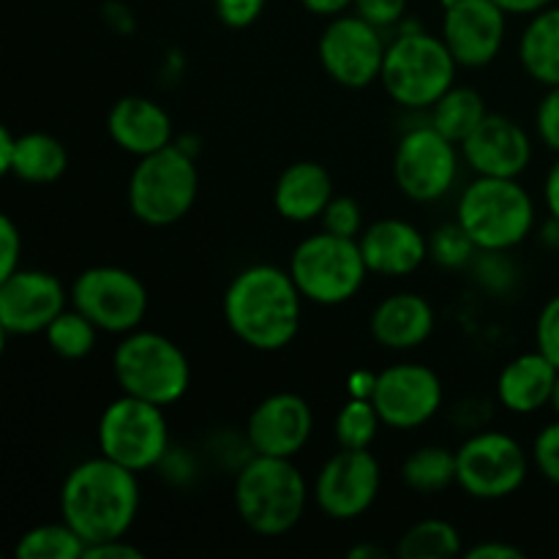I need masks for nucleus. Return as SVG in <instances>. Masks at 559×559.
Masks as SVG:
<instances>
[{"label":"nucleus","mask_w":559,"mask_h":559,"mask_svg":"<svg viewBox=\"0 0 559 559\" xmlns=\"http://www.w3.org/2000/svg\"><path fill=\"white\" fill-rule=\"evenodd\" d=\"M304 295L289 267L249 265L224 289L222 311L229 333L257 353H278L300 333Z\"/></svg>","instance_id":"f257e3e1"},{"label":"nucleus","mask_w":559,"mask_h":559,"mask_svg":"<svg viewBox=\"0 0 559 559\" xmlns=\"http://www.w3.org/2000/svg\"><path fill=\"white\" fill-rule=\"evenodd\" d=\"M140 513L136 473L107 456H93L69 469L60 486V519L85 540L126 538Z\"/></svg>","instance_id":"f03ea898"},{"label":"nucleus","mask_w":559,"mask_h":559,"mask_svg":"<svg viewBox=\"0 0 559 559\" xmlns=\"http://www.w3.org/2000/svg\"><path fill=\"white\" fill-rule=\"evenodd\" d=\"M309 497L306 475L293 459L251 453L249 462L235 475V511L240 522L262 538L293 533L306 516Z\"/></svg>","instance_id":"7ed1b4c3"},{"label":"nucleus","mask_w":559,"mask_h":559,"mask_svg":"<svg viewBox=\"0 0 559 559\" xmlns=\"http://www.w3.org/2000/svg\"><path fill=\"white\" fill-rule=\"evenodd\" d=\"M459 63L442 36L404 27L388 44L380 85L404 109H431L453 85Z\"/></svg>","instance_id":"20e7f679"},{"label":"nucleus","mask_w":559,"mask_h":559,"mask_svg":"<svg viewBox=\"0 0 559 559\" xmlns=\"http://www.w3.org/2000/svg\"><path fill=\"white\" fill-rule=\"evenodd\" d=\"M456 222L478 249L511 251L533 235L535 202L519 178L475 175L459 197Z\"/></svg>","instance_id":"39448f33"},{"label":"nucleus","mask_w":559,"mask_h":559,"mask_svg":"<svg viewBox=\"0 0 559 559\" xmlns=\"http://www.w3.org/2000/svg\"><path fill=\"white\" fill-rule=\"evenodd\" d=\"M112 374L120 391L142 402L173 407L191 385V366L183 349L156 331H131L120 336L112 353Z\"/></svg>","instance_id":"423d86ee"},{"label":"nucleus","mask_w":559,"mask_h":559,"mask_svg":"<svg viewBox=\"0 0 559 559\" xmlns=\"http://www.w3.org/2000/svg\"><path fill=\"white\" fill-rule=\"evenodd\" d=\"M200 194V173L183 145L136 158L129 178V207L147 227H173L189 216Z\"/></svg>","instance_id":"0eeeda50"},{"label":"nucleus","mask_w":559,"mask_h":559,"mask_svg":"<svg viewBox=\"0 0 559 559\" xmlns=\"http://www.w3.org/2000/svg\"><path fill=\"white\" fill-rule=\"evenodd\" d=\"M287 267L306 304L328 309L349 304L369 276L358 238H342L328 229L300 240Z\"/></svg>","instance_id":"6e6552de"},{"label":"nucleus","mask_w":559,"mask_h":559,"mask_svg":"<svg viewBox=\"0 0 559 559\" xmlns=\"http://www.w3.org/2000/svg\"><path fill=\"white\" fill-rule=\"evenodd\" d=\"M96 442L102 456L123 464L136 475L158 467L173 451L164 407L142 402L129 393L104 407L96 426Z\"/></svg>","instance_id":"1a4fd4ad"},{"label":"nucleus","mask_w":559,"mask_h":559,"mask_svg":"<svg viewBox=\"0 0 559 559\" xmlns=\"http://www.w3.org/2000/svg\"><path fill=\"white\" fill-rule=\"evenodd\" d=\"M527 451L506 431L480 429L456 448V484L473 500H506L527 484Z\"/></svg>","instance_id":"9d476101"},{"label":"nucleus","mask_w":559,"mask_h":559,"mask_svg":"<svg viewBox=\"0 0 559 559\" xmlns=\"http://www.w3.org/2000/svg\"><path fill=\"white\" fill-rule=\"evenodd\" d=\"M462 147L431 123L409 129L393 151V180L407 200L429 205L453 191L462 164Z\"/></svg>","instance_id":"9b49d317"},{"label":"nucleus","mask_w":559,"mask_h":559,"mask_svg":"<svg viewBox=\"0 0 559 559\" xmlns=\"http://www.w3.org/2000/svg\"><path fill=\"white\" fill-rule=\"evenodd\" d=\"M71 306L80 309L102 333L126 336L147 314V287L131 271L118 265L85 267L69 287Z\"/></svg>","instance_id":"f8f14e48"},{"label":"nucleus","mask_w":559,"mask_h":559,"mask_svg":"<svg viewBox=\"0 0 559 559\" xmlns=\"http://www.w3.org/2000/svg\"><path fill=\"white\" fill-rule=\"evenodd\" d=\"M382 489V469L369 448H338L317 473L311 500L331 522L366 516Z\"/></svg>","instance_id":"ddd939ff"},{"label":"nucleus","mask_w":559,"mask_h":559,"mask_svg":"<svg viewBox=\"0 0 559 559\" xmlns=\"http://www.w3.org/2000/svg\"><path fill=\"white\" fill-rule=\"evenodd\" d=\"M385 49L380 27L360 14H338L328 20L325 31L320 33L317 58L336 85L364 91L371 82H380Z\"/></svg>","instance_id":"4468645a"},{"label":"nucleus","mask_w":559,"mask_h":559,"mask_svg":"<svg viewBox=\"0 0 559 559\" xmlns=\"http://www.w3.org/2000/svg\"><path fill=\"white\" fill-rule=\"evenodd\" d=\"M371 402L380 413L382 426L409 431L437 418L445 402V388L431 366L393 364L377 374Z\"/></svg>","instance_id":"2eb2a0df"},{"label":"nucleus","mask_w":559,"mask_h":559,"mask_svg":"<svg viewBox=\"0 0 559 559\" xmlns=\"http://www.w3.org/2000/svg\"><path fill=\"white\" fill-rule=\"evenodd\" d=\"M71 304L63 282L47 271L20 267L0 278V328L5 336L44 333Z\"/></svg>","instance_id":"dca6fc26"},{"label":"nucleus","mask_w":559,"mask_h":559,"mask_svg":"<svg viewBox=\"0 0 559 559\" xmlns=\"http://www.w3.org/2000/svg\"><path fill=\"white\" fill-rule=\"evenodd\" d=\"M508 14L495 0H448L442 14V41L459 69H484L502 52Z\"/></svg>","instance_id":"f3484780"},{"label":"nucleus","mask_w":559,"mask_h":559,"mask_svg":"<svg viewBox=\"0 0 559 559\" xmlns=\"http://www.w3.org/2000/svg\"><path fill=\"white\" fill-rule=\"evenodd\" d=\"M314 435V413L298 393H271L262 399L246 424V442L260 456L295 459Z\"/></svg>","instance_id":"a211bd4d"},{"label":"nucleus","mask_w":559,"mask_h":559,"mask_svg":"<svg viewBox=\"0 0 559 559\" xmlns=\"http://www.w3.org/2000/svg\"><path fill=\"white\" fill-rule=\"evenodd\" d=\"M462 158L484 178H522L533 162V140L519 120L489 112L462 142Z\"/></svg>","instance_id":"6ab92c4d"},{"label":"nucleus","mask_w":559,"mask_h":559,"mask_svg":"<svg viewBox=\"0 0 559 559\" xmlns=\"http://www.w3.org/2000/svg\"><path fill=\"white\" fill-rule=\"evenodd\" d=\"M369 273L382 278H404L429 260V238L404 218H380L364 227L358 238Z\"/></svg>","instance_id":"aec40b11"},{"label":"nucleus","mask_w":559,"mask_h":559,"mask_svg":"<svg viewBox=\"0 0 559 559\" xmlns=\"http://www.w3.org/2000/svg\"><path fill=\"white\" fill-rule=\"evenodd\" d=\"M107 134L129 156H151L173 145L175 126L167 109L147 96H123L107 115Z\"/></svg>","instance_id":"412c9836"},{"label":"nucleus","mask_w":559,"mask_h":559,"mask_svg":"<svg viewBox=\"0 0 559 559\" xmlns=\"http://www.w3.org/2000/svg\"><path fill=\"white\" fill-rule=\"evenodd\" d=\"M437 328L435 306L418 293H393L374 306L369 317L371 338L391 353L424 347Z\"/></svg>","instance_id":"4be33fe9"},{"label":"nucleus","mask_w":559,"mask_h":559,"mask_svg":"<svg viewBox=\"0 0 559 559\" xmlns=\"http://www.w3.org/2000/svg\"><path fill=\"white\" fill-rule=\"evenodd\" d=\"M559 369L540 349L522 353L502 366L497 377V402L513 415H533L555 399Z\"/></svg>","instance_id":"5701e85b"},{"label":"nucleus","mask_w":559,"mask_h":559,"mask_svg":"<svg viewBox=\"0 0 559 559\" xmlns=\"http://www.w3.org/2000/svg\"><path fill=\"white\" fill-rule=\"evenodd\" d=\"M333 178L320 162H295L273 186V207L284 222L309 224L322 218L333 200Z\"/></svg>","instance_id":"b1692460"},{"label":"nucleus","mask_w":559,"mask_h":559,"mask_svg":"<svg viewBox=\"0 0 559 559\" xmlns=\"http://www.w3.org/2000/svg\"><path fill=\"white\" fill-rule=\"evenodd\" d=\"M519 60L530 80L538 85H559V5H549L530 16L519 38Z\"/></svg>","instance_id":"393cba45"},{"label":"nucleus","mask_w":559,"mask_h":559,"mask_svg":"<svg viewBox=\"0 0 559 559\" xmlns=\"http://www.w3.org/2000/svg\"><path fill=\"white\" fill-rule=\"evenodd\" d=\"M69 169V151L58 136L47 131H27L16 136V153L11 173L16 180L31 186H47L60 180Z\"/></svg>","instance_id":"a878e982"},{"label":"nucleus","mask_w":559,"mask_h":559,"mask_svg":"<svg viewBox=\"0 0 559 559\" xmlns=\"http://www.w3.org/2000/svg\"><path fill=\"white\" fill-rule=\"evenodd\" d=\"M486 115H489V109H486L484 96H480L475 87L453 85L451 91L429 109V123L435 126L440 134H445L448 140L456 142V145L462 147V142L484 123Z\"/></svg>","instance_id":"bb28decb"},{"label":"nucleus","mask_w":559,"mask_h":559,"mask_svg":"<svg viewBox=\"0 0 559 559\" xmlns=\"http://www.w3.org/2000/svg\"><path fill=\"white\" fill-rule=\"evenodd\" d=\"M402 480L418 495H437L456 484V451L442 445H424L402 464Z\"/></svg>","instance_id":"cd10ccee"},{"label":"nucleus","mask_w":559,"mask_h":559,"mask_svg":"<svg viewBox=\"0 0 559 559\" xmlns=\"http://www.w3.org/2000/svg\"><path fill=\"white\" fill-rule=\"evenodd\" d=\"M396 555L402 559H448L462 555V533L445 519L415 522L399 538Z\"/></svg>","instance_id":"c85d7f7f"},{"label":"nucleus","mask_w":559,"mask_h":559,"mask_svg":"<svg viewBox=\"0 0 559 559\" xmlns=\"http://www.w3.org/2000/svg\"><path fill=\"white\" fill-rule=\"evenodd\" d=\"M85 540L60 519L58 524H38L27 530L14 546L16 559H82Z\"/></svg>","instance_id":"c756f323"},{"label":"nucleus","mask_w":559,"mask_h":559,"mask_svg":"<svg viewBox=\"0 0 559 559\" xmlns=\"http://www.w3.org/2000/svg\"><path fill=\"white\" fill-rule=\"evenodd\" d=\"M98 328L82 314L80 309H66L63 314H58L52 320V325L44 331L49 349H52L58 358L63 360H82L96 349L98 342Z\"/></svg>","instance_id":"7c9ffc66"},{"label":"nucleus","mask_w":559,"mask_h":559,"mask_svg":"<svg viewBox=\"0 0 559 559\" xmlns=\"http://www.w3.org/2000/svg\"><path fill=\"white\" fill-rule=\"evenodd\" d=\"M382 418L371 399H347L333 420V435L338 448H371L380 435Z\"/></svg>","instance_id":"2f4dec72"},{"label":"nucleus","mask_w":559,"mask_h":559,"mask_svg":"<svg viewBox=\"0 0 559 559\" xmlns=\"http://www.w3.org/2000/svg\"><path fill=\"white\" fill-rule=\"evenodd\" d=\"M478 246L459 222H448L429 235V260L445 271H467Z\"/></svg>","instance_id":"473e14b6"},{"label":"nucleus","mask_w":559,"mask_h":559,"mask_svg":"<svg viewBox=\"0 0 559 559\" xmlns=\"http://www.w3.org/2000/svg\"><path fill=\"white\" fill-rule=\"evenodd\" d=\"M469 276L473 282L478 284L484 293L489 295H508L513 293L516 287V265L508 257V251H489V249H478V254L473 257L469 262Z\"/></svg>","instance_id":"72a5a7b5"},{"label":"nucleus","mask_w":559,"mask_h":559,"mask_svg":"<svg viewBox=\"0 0 559 559\" xmlns=\"http://www.w3.org/2000/svg\"><path fill=\"white\" fill-rule=\"evenodd\" d=\"M320 222L322 229L342 235V238H360L364 233V211L353 197H333Z\"/></svg>","instance_id":"f704fd0d"},{"label":"nucleus","mask_w":559,"mask_h":559,"mask_svg":"<svg viewBox=\"0 0 559 559\" xmlns=\"http://www.w3.org/2000/svg\"><path fill=\"white\" fill-rule=\"evenodd\" d=\"M533 464L549 484L559 486V418L544 426L533 442Z\"/></svg>","instance_id":"c9c22d12"},{"label":"nucleus","mask_w":559,"mask_h":559,"mask_svg":"<svg viewBox=\"0 0 559 559\" xmlns=\"http://www.w3.org/2000/svg\"><path fill=\"white\" fill-rule=\"evenodd\" d=\"M535 349L546 355L559 369V295L546 300L535 322Z\"/></svg>","instance_id":"e433bc0d"},{"label":"nucleus","mask_w":559,"mask_h":559,"mask_svg":"<svg viewBox=\"0 0 559 559\" xmlns=\"http://www.w3.org/2000/svg\"><path fill=\"white\" fill-rule=\"evenodd\" d=\"M535 131L549 151L559 153V85L546 87V96L535 109Z\"/></svg>","instance_id":"4c0bfd02"},{"label":"nucleus","mask_w":559,"mask_h":559,"mask_svg":"<svg viewBox=\"0 0 559 559\" xmlns=\"http://www.w3.org/2000/svg\"><path fill=\"white\" fill-rule=\"evenodd\" d=\"M267 0H213L216 5V16L233 31H243V27L254 25L265 11Z\"/></svg>","instance_id":"58836bf2"},{"label":"nucleus","mask_w":559,"mask_h":559,"mask_svg":"<svg viewBox=\"0 0 559 559\" xmlns=\"http://www.w3.org/2000/svg\"><path fill=\"white\" fill-rule=\"evenodd\" d=\"M353 9L355 14H360L382 31V27H393L404 20L407 0H355Z\"/></svg>","instance_id":"ea45409f"},{"label":"nucleus","mask_w":559,"mask_h":559,"mask_svg":"<svg viewBox=\"0 0 559 559\" xmlns=\"http://www.w3.org/2000/svg\"><path fill=\"white\" fill-rule=\"evenodd\" d=\"M22 267V233L14 218H0V278L11 276Z\"/></svg>","instance_id":"a19ab883"},{"label":"nucleus","mask_w":559,"mask_h":559,"mask_svg":"<svg viewBox=\"0 0 559 559\" xmlns=\"http://www.w3.org/2000/svg\"><path fill=\"white\" fill-rule=\"evenodd\" d=\"M140 549L134 544H129L126 538H112V540H98V544L85 546V555L82 559H142Z\"/></svg>","instance_id":"79ce46f5"},{"label":"nucleus","mask_w":559,"mask_h":559,"mask_svg":"<svg viewBox=\"0 0 559 559\" xmlns=\"http://www.w3.org/2000/svg\"><path fill=\"white\" fill-rule=\"evenodd\" d=\"M467 559H524V551L516 546L506 544V540H484V544L473 546L464 551Z\"/></svg>","instance_id":"37998d69"},{"label":"nucleus","mask_w":559,"mask_h":559,"mask_svg":"<svg viewBox=\"0 0 559 559\" xmlns=\"http://www.w3.org/2000/svg\"><path fill=\"white\" fill-rule=\"evenodd\" d=\"M104 20H107V25L112 27L115 33H123V36L134 31V14H131L129 5L118 3V0L104 5Z\"/></svg>","instance_id":"c03bdc74"},{"label":"nucleus","mask_w":559,"mask_h":559,"mask_svg":"<svg viewBox=\"0 0 559 559\" xmlns=\"http://www.w3.org/2000/svg\"><path fill=\"white\" fill-rule=\"evenodd\" d=\"M306 11L317 16H325V20H333L338 14H347L355 5V0H300Z\"/></svg>","instance_id":"a18cd8bd"},{"label":"nucleus","mask_w":559,"mask_h":559,"mask_svg":"<svg viewBox=\"0 0 559 559\" xmlns=\"http://www.w3.org/2000/svg\"><path fill=\"white\" fill-rule=\"evenodd\" d=\"M495 3L500 5V9L506 11L508 16H511V14L533 16V14H538V11L555 5V0H495Z\"/></svg>","instance_id":"49530a36"},{"label":"nucleus","mask_w":559,"mask_h":559,"mask_svg":"<svg viewBox=\"0 0 559 559\" xmlns=\"http://www.w3.org/2000/svg\"><path fill=\"white\" fill-rule=\"evenodd\" d=\"M374 385H377V374H371V371L366 369L353 371L347 380V391L353 399H371L374 396Z\"/></svg>","instance_id":"de8ad7c7"},{"label":"nucleus","mask_w":559,"mask_h":559,"mask_svg":"<svg viewBox=\"0 0 559 559\" xmlns=\"http://www.w3.org/2000/svg\"><path fill=\"white\" fill-rule=\"evenodd\" d=\"M544 200H546V211H549V216H555L559 222V158L555 162V167L549 169V175H546Z\"/></svg>","instance_id":"09e8293b"},{"label":"nucleus","mask_w":559,"mask_h":559,"mask_svg":"<svg viewBox=\"0 0 559 559\" xmlns=\"http://www.w3.org/2000/svg\"><path fill=\"white\" fill-rule=\"evenodd\" d=\"M14 153H16V134L9 129V126H3V129H0V173L3 175L11 173Z\"/></svg>","instance_id":"8fccbe9b"},{"label":"nucleus","mask_w":559,"mask_h":559,"mask_svg":"<svg viewBox=\"0 0 559 559\" xmlns=\"http://www.w3.org/2000/svg\"><path fill=\"white\" fill-rule=\"evenodd\" d=\"M347 557L349 559H385L388 551L374 544H360V546H353V549L347 551Z\"/></svg>","instance_id":"3c124183"},{"label":"nucleus","mask_w":559,"mask_h":559,"mask_svg":"<svg viewBox=\"0 0 559 559\" xmlns=\"http://www.w3.org/2000/svg\"><path fill=\"white\" fill-rule=\"evenodd\" d=\"M551 407H555V413L559 418V380H557V388H555V399H551Z\"/></svg>","instance_id":"603ef678"}]
</instances>
